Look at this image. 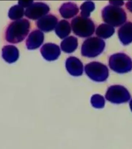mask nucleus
I'll return each instance as SVG.
<instances>
[{"mask_svg":"<svg viewBox=\"0 0 132 149\" xmlns=\"http://www.w3.org/2000/svg\"><path fill=\"white\" fill-rule=\"evenodd\" d=\"M130 95L127 89L121 86H113L108 89L105 95L106 99L113 103L120 104L130 99Z\"/></svg>","mask_w":132,"mask_h":149,"instance_id":"1","label":"nucleus"},{"mask_svg":"<svg viewBox=\"0 0 132 149\" xmlns=\"http://www.w3.org/2000/svg\"><path fill=\"white\" fill-rule=\"evenodd\" d=\"M130 107L132 111V100H131V101H130Z\"/></svg>","mask_w":132,"mask_h":149,"instance_id":"3","label":"nucleus"},{"mask_svg":"<svg viewBox=\"0 0 132 149\" xmlns=\"http://www.w3.org/2000/svg\"><path fill=\"white\" fill-rule=\"evenodd\" d=\"M105 102L104 97L98 94L93 95L91 98V103L92 107L98 109L103 108L105 105Z\"/></svg>","mask_w":132,"mask_h":149,"instance_id":"2","label":"nucleus"}]
</instances>
